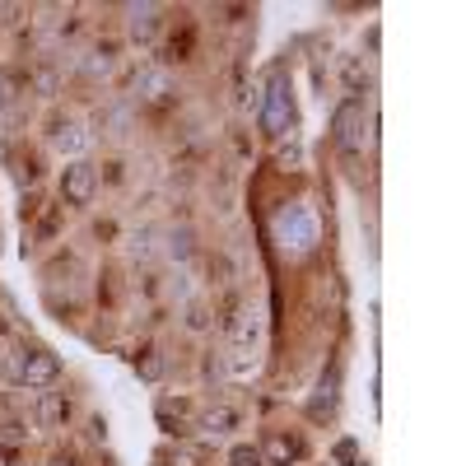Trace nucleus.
Masks as SVG:
<instances>
[{
	"label": "nucleus",
	"instance_id": "3",
	"mask_svg": "<svg viewBox=\"0 0 466 466\" xmlns=\"http://www.w3.org/2000/svg\"><path fill=\"white\" fill-rule=\"evenodd\" d=\"M257 122H261V131L270 136V140H285V136H294V127H299V107H294V85H289V75H270L266 80V89L257 94Z\"/></svg>",
	"mask_w": 466,
	"mask_h": 466
},
{
	"label": "nucleus",
	"instance_id": "1",
	"mask_svg": "<svg viewBox=\"0 0 466 466\" xmlns=\"http://www.w3.org/2000/svg\"><path fill=\"white\" fill-rule=\"evenodd\" d=\"M270 238L280 243L285 257H308V252L322 243L318 210L308 206V201H285L276 215H270Z\"/></svg>",
	"mask_w": 466,
	"mask_h": 466
},
{
	"label": "nucleus",
	"instance_id": "13",
	"mask_svg": "<svg viewBox=\"0 0 466 466\" xmlns=\"http://www.w3.org/2000/svg\"><path fill=\"white\" fill-rule=\"evenodd\" d=\"M238 424H243V415L233 410V406H210V410L201 415V430H206V434H215V439H219V434H228V430H238Z\"/></svg>",
	"mask_w": 466,
	"mask_h": 466
},
{
	"label": "nucleus",
	"instance_id": "18",
	"mask_svg": "<svg viewBox=\"0 0 466 466\" xmlns=\"http://www.w3.org/2000/svg\"><path fill=\"white\" fill-rule=\"evenodd\" d=\"M28 85H33L37 94H43V98H52V94H56V75H52V70H37Z\"/></svg>",
	"mask_w": 466,
	"mask_h": 466
},
{
	"label": "nucleus",
	"instance_id": "19",
	"mask_svg": "<svg viewBox=\"0 0 466 466\" xmlns=\"http://www.w3.org/2000/svg\"><path fill=\"white\" fill-rule=\"evenodd\" d=\"M168 257H191V233H173V238H168Z\"/></svg>",
	"mask_w": 466,
	"mask_h": 466
},
{
	"label": "nucleus",
	"instance_id": "21",
	"mask_svg": "<svg viewBox=\"0 0 466 466\" xmlns=\"http://www.w3.org/2000/svg\"><path fill=\"white\" fill-rule=\"evenodd\" d=\"M24 439H28L24 424H0V443H24Z\"/></svg>",
	"mask_w": 466,
	"mask_h": 466
},
{
	"label": "nucleus",
	"instance_id": "12",
	"mask_svg": "<svg viewBox=\"0 0 466 466\" xmlns=\"http://www.w3.org/2000/svg\"><path fill=\"white\" fill-rule=\"evenodd\" d=\"M52 145H56L61 154H75V159H80V154L89 149V131H85L80 122H66V127L52 131Z\"/></svg>",
	"mask_w": 466,
	"mask_h": 466
},
{
	"label": "nucleus",
	"instance_id": "17",
	"mask_svg": "<svg viewBox=\"0 0 466 466\" xmlns=\"http://www.w3.org/2000/svg\"><path fill=\"white\" fill-rule=\"evenodd\" d=\"M228 369H233V378H248V373H257V350H233Z\"/></svg>",
	"mask_w": 466,
	"mask_h": 466
},
{
	"label": "nucleus",
	"instance_id": "16",
	"mask_svg": "<svg viewBox=\"0 0 466 466\" xmlns=\"http://www.w3.org/2000/svg\"><path fill=\"white\" fill-rule=\"evenodd\" d=\"M136 261H149L154 257V228H140V233H131V248H127Z\"/></svg>",
	"mask_w": 466,
	"mask_h": 466
},
{
	"label": "nucleus",
	"instance_id": "14",
	"mask_svg": "<svg viewBox=\"0 0 466 466\" xmlns=\"http://www.w3.org/2000/svg\"><path fill=\"white\" fill-rule=\"evenodd\" d=\"M228 466H266V461H261V448L257 443H233L228 448Z\"/></svg>",
	"mask_w": 466,
	"mask_h": 466
},
{
	"label": "nucleus",
	"instance_id": "2",
	"mask_svg": "<svg viewBox=\"0 0 466 466\" xmlns=\"http://www.w3.org/2000/svg\"><path fill=\"white\" fill-rule=\"evenodd\" d=\"M373 131H378V116H373V103L369 98H340L336 112H331V140L345 159H360V154L373 145Z\"/></svg>",
	"mask_w": 466,
	"mask_h": 466
},
{
	"label": "nucleus",
	"instance_id": "11",
	"mask_svg": "<svg viewBox=\"0 0 466 466\" xmlns=\"http://www.w3.org/2000/svg\"><path fill=\"white\" fill-rule=\"evenodd\" d=\"M340 80H345L350 98H364V89L373 85V70L364 66V56H340Z\"/></svg>",
	"mask_w": 466,
	"mask_h": 466
},
{
	"label": "nucleus",
	"instance_id": "23",
	"mask_svg": "<svg viewBox=\"0 0 466 466\" xmlns=\"http://www.w3.org/2000/svg\"><path fill=\"white\" fill-rule=\"evenodd\" d=\"M28 466H33V461H28Z\"/></svg>",
	"mask_w": 466,
	"mask_h": 466
},
{
	"label": "nucleus",
	"instance_id": "15",
	"mask_svg": "<svg viewBox=\"0 0 466 466\" xmlns=\"http://www.w3.org/2000/svg\"><path fill=\"white\" fill-rule=\"evenodd\" d=\"M80 70L89 75V80H107V75H112V56H103V52H89V56L80 61Z\"/></svg>",
	"mask_w": 466,
	"mask_h": 466
},
{
	"label": "nucleus",
	"instance_id": "4",
	"mask_svg": "<svg viewBox=\"0 0 466 466\" xmlns=\"http://www.w3.org/2000/svg\"><path fill=\"white\" fill-rule=\"evenodd\" d=\"M15 382L28 387V392H47V387L61 378V360L52 350H15V364H10Z\"/></svg>",
	"mask_w": 466,
	"mask_h": 466
},
{
	"label": "nucleus",
	"instance_id": "7",
	"mask_svg": "<svg viewBox=\"0 0 466 466\" xmlns=\"http://www.w3.org/2000/svg\"><path fill=\"white\" fill-rule=\"evenodd\" d=\"M257 448H261L266 466H294V461H303V439H294V434H266Z\"/></svg>",
	"mask_w": 466,
	"mask_h": 466
},
{
	"label": "nucleus",
	"instance_id": "6",
	"mask_svg": "<svg viewBox=\"0 0 466 466\" xmlns=\"http://www.w3.org/2000/svg\"><path fill=\"white\" fill-rule=\"evenodd\" d=\"M173 94H177V85H173V75H168V70L149 66V70L136 75V103H145V107H164V103H173Z\"/></svg>",
	"mask_w": 466,
	"mask_h": 466
},
{
	"label": "nucleus",
	"instance_id": "20",
	"mask_svg": "<svg viewBox=\"0 0 466 466\" xmlns=\"http://www.w3.org/2000/svg\"><path fill=\"white\" fill-rule=\"evenodd\" d=\"M187 327H191V331H206V327H210V318H206V308H201V303H191V313H187Z\"/></svg>",
	"mask_w": 466,
	"mask_h": 466
},
{
	"label": "nucleus",
	"instance_id": "9",
	"mask_svg": "<svg viewBox=\"0 0 466 466\" xmlns=\"http://www.w3.org/2000/svg\"><path fill=\"white\" fill-rule=\"evenodd\" d=\"M257 340H261V318L252 308H238V313L228 318V345L233 350H257Z\"/></svg>",
	"mask_w": 466,
	"mask_h": 466
},
{
	"label": "nucleus",
	"instance_id": "10",
	"mask_svg": "<svg viewBox=\"0 0 466 466\" xmlns=\"http://www.w3.org/2000/svg\"><path fill=\"white\" fill-rule=\"evenodd\" d=\"M159 15H164L159 5H131V10H127V28H131L136 43H149V37L159 33V24H164Z\"/></svg>",
	"mask_w": 466,
	"mask_h": 466
},
{
	"label": "nucleus",
	"instance_id": "5",
	"mask_svg": "<svg viewBox=\"0 0 466 466\" xmlns=\"http://www.w3.org/2000/svg\"><path fill=\"white\" fill-rule=\"evenodd\" d=\"M94 191H98V173H94L89 159H70V164L61 168V197H66L70 206H89Z\"/></svg>",
	"mask_w": 466,
	"mask_h": 466
},
{
	"label": "nucleus",
	"instance_id": "22",
	"mask_svg": "<svg viewBox=\"0 0 466 466\" xmlns=\"http://www.w3.org/2000/svg\"><path fill=\"white\" fill-rule=\"evenodd\" d=\"M47 466H75V461H70V457H52Z\"/></svg>",
	"mask_w": 466,
	"mask_h": 466
},
{
	"label": "nucleus",
	"instance_id": "8",
	"mask_svg": "<svg viewBox=\"0 0 466 466\" xmlns=\"http://www.w3.org/2000/svg\"><path fill=\"white\" fill-rule=\"evenodd\" d=\"M33 420L37 430H61V424L70 420V397L66 392H37V406H33Z\"/></svg>",
	"mask_w": 466,
	"mask_h": 466
}]
</instances>
